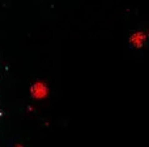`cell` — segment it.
Wrapping results in <instances>:
<instances>
[{"instance_id": "cell-1", "label": "cell", "mask_w": 149, "mask_h": 147, "mask_svg": "<svg viewBox=\"0 0 149 147\" xmlns=\"http://www.w3.org/2000/svg\"><path fill=\"white\" fill-rule=\"evenodd\" d=\"M30 94L34 99H45L49 94V87L43 82H36L30 87Z\"/></svg>"}, {"instance_id": "cell-2", "label": "cell", "mask_w": 149, "mask_h": 147, "mask_svg": "<svg viewBox=\"0 0 149 147\" xmlns=\"http://www.w3.org/2000/svg\"><path fill=\"white\" fill-rule=\"evenodd\" d=\"M147 41V34L143 33V31H136L131 35L130 38V42H131L132 46H135L136 48H140V47L144 44V42Z\"/></svg>"}]
</instances>
